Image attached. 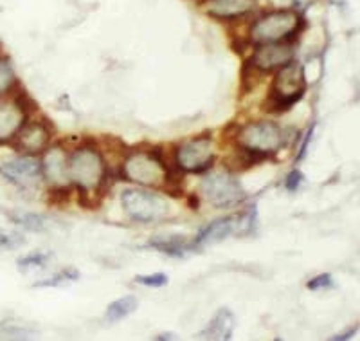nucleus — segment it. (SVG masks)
<instances>
[{
  "label": "nucleus",
  "instance_id": "obj_23",
  "mask_svg": "<svg viewBox=\"0 0 360 341\" xmlns=\"http://www.w3.org/2000/svg\"><path fill=\"white\" fill-rule=\"evenodd\" d=\"M168 275H164V273L135 276V284H141L144 285V287H164V285H168Z\"/></svg>",
  "mask_w": 360,
  "mask_h": 341
},
{
  "label": "nucleus",
  "instance_id": "obj_25",
  "mask_svg": "<svg viewBox=\"0 0 360 341\" xmlns=\"http://www.w3.org/2000/svg\"><path fill=\"white\" fill-rule=\"evenodd\" d=\"M22 242H24V239H22V237H18V235L2 233V231H0V251L13 249V247L20 246Z\"/></svg>",
  "mask_w": 360,
  "mask_h": 341
},
{
  "label": "nucleus",
  "instance_id": "obj_5",
  "mask_svg": "<svg viewBox=\"0 0 360 341\" xmlns=\"http://www.w3.org/2000/svg\"><path fill=\"white\" fill-rule=\"evenodd\" d=\"M121 179L148 188H162L166 185V165L162 150L155 147L152 152H134L124 159Z\"/></svg>",
  "mask_w": 360,
  "mask_h": 341
},
{
  "label": "nucleus",
  "instance_id": "obj_1",
  "mask_svg": "<svg viewBox=\"0 0 360 341\" xmlns=\"http://www.w3.org/2000/svg\"><path fill=\"white\" fill-rule=\"evenodd\" d=\"M107 165L96 147L76 148L67 161V177L78 190L96 192L107 181Z\"/></svg>",
  "mask_w": 360,
  "mask_h": 341
},
{
  "label": "nucleus",
  "instance_id": "obj_16",
  "mask_svg": "<svg viewBox=\"0 0 360 341\" xmlns=\"http://www.w3.org/2000/svg\"><path fill=\"white\" fill-rule=\"evenodd\" d=\"M234 327H236V318L229 309H220L209 321V325L200 333L202 340H217L227 341L233 337Z\"/></svg>",
  "mask_w": 360,
  "mask_h": 341
},
{
  "label": "nucleus",
  "instance_id": "obj_29",
  "mask_svg": "<svg viewBox=\"0 0 360 341\" xmlns=\"http://www.w3.org/2000/svg\"><path fill=\"white\" fill-rule=\"evenodd\" d=\"M155 340H173V334H160V336H157Z\"/></svg>",
  "mask_w": 360,
  "mask_h": 341
},
{
  "label": "nucleus",
  "instance_id": "obj_3",
  "mask_svg": "<svg viewBox=\"0 0 360 341\" xmlns=\"http://www.w3.org/2000/svg\"><path fill=\"white\" fill-rule=\"evenodd\" d=\"M304 27V20L295 11L283 9L272 11L259 18L250 29V40L254 44H266V42H288L294 44L301 29Z\"/></svg>",
  "mask_w": 360,
  "mask_h": 341
},
{
  "label": "nucleus",
  "instance_id": "obj_28",
  "mask_svg": "<svg viewBox=\"0 0 360 341\" xmlns=\"http://www.w3.org/2000/svg\"><path fill=\"white\" fill-rule=\"evenodd\" d=\"M355 333H356V327H355V329L348 330L346 334H340V336H333V340H349V337H352Z\"/></svg>",
  "mask_w": 360,
  "mask_h": 341
},
{
  "label": "nucleus",
  "instance_id": "obj_26",
  "mask_svg": "<svg viewBox=\"0 0 360 341\" xmlns=\"http://www.w3.org/2000/svg\"><path fill=\"white\" fill-rule=\"evenodd\" d=\"M303 182V173L299 170H292L287 175V181H285V186H287L288 192H295L299 188V185Z\"/></svg>",
  "mask_w": 360,
  "mask_h": 341
},
{
  "label": "nucleus",
  "instance_id": "obj_24",
  "mask_svg": "<svg viewBox=\"0 0 360 341\" xmlns=\"http://www.w3.org/2000/svg\"><path fill=\"white\" fill-rule=\"evenodd\" d=\"M307 287L310 289V291H321V289L333 287V278H332V275H328V273H324V275L315 276V278H311L310 282H308Z\"/></svg>",
  "mask_w": 360,
  "mask_h": 341
},
{
  "label": "nucleus",
  "instance_id": "obj_17",
  "mask_svg": "<svg viewBox=\"0 0 360 341\" xmlns=\"http://www.w3.org/2000/svg\"><path fill=\"white\" fill-rule=\"evenodd\" d=\"M148 247H153L159 253H166V255L180 259V256H184L195 246L186 237L173 235V237H157V239H152L148 242Z\"/></svg>",
  "mask_w": 360,
  "mask_h": 341
},
{
  "label": "nucleus",
  "instance_id": "obj_4",
  "mask_svg": "<svg viewBox=\"0 0 360 341\" xmlns=\"http://www.w3.org/2000/svg\"><path fill=\"white\" fill-rule=\"evenodd\" d=\"M121 204H123L124 213L134 222H141V224L166 221L173 213L169 202L152 190H124L121 195Z\"/></svg>",
  "mask_w": 360,
  "mask_h": 341
},
{
  "label": "nucleus",
  "instance_id": "obj_10",
  "mask_svg": "<svg viewBox=\"0 0 360 341\" xmlns=\"http://www.w3.org/2000/svg\"><path fill=\"white\" fill-rule=\"evenodd\" d=\"M294 44L266 42V44H258L252 58H250V63L259 73H270V70H279L294 62Z\"/></svg>",
  "mask_w": 360,
  "mask_h": 341
},
{
  "label": "nucleus",
  "instance_id": "obj_6",
  "mask_svg": "<svg viewBox=\"0 0 360 341\" xmlns=\"http://www.w3.org/2000/svg\"><path fill=\"white\" fill-rule=\"evenodd\" d=\"M200 190L205 201L220 210L242 204L247 199V192L243 190L242 182L238 181L231 172L207 173L202 179Z\"/></svg>",
  "mask_w": 360,
  "mask_h": 341
},
{
  "label": "nucleus",
  "instance_id": "obj_13",
  "mask_svg": "<svg viewBox=\"0 0 360 341\" xmlns=\"http://www.w3.org/2000/svg\"><path fill=\"white\" fill-rule=\"evenodd\" d=\"M67 161H69V157H67L65 150L62 147H51L45 152L44 163H41V172H44V177L53 186H65V182H69Z\"/></svg>",
  "mask_w": 360,
  "mask_h": 341
},
{
  "label": "nucleus",
  "instance_id": "obj_9",
  "mask_svg": "<svg viewBox=\"0 0 360 341\" xmlns=\"http://www.w3.org/2000/svg\"><path fill=\"white\" fill-rule=\"evenodd\" d=\"M175 163L182 172H207L214 163V147L211 136H198L176 148Z\"/></svg>",
  "mask_w": 360,
  "mask_h": 341
},
{
  "label": "nucleus",
  "instance_id": "obj_20",
  "mask_svg": "<svg viewBox=\"0 0 360 341\" xmlns=\"http://www.w3.org/2000/svg\"><path fill=\"white\" fill-rule=\"evenodd\" d=\"M11 221L27 231H44L45 218L37 213H9Z\"/></svg>",
  "mask_w": 360,
  "mask_h": 341
},
{
  "label": "nucleus",
  "instance_id": "obj_21",
  "mask_svg": "<svg viewBox=\"0 0 360 341\" xmlns=\"http://www.w3.org/2000/svg\"><path fill=\"white\" fill-rule=\"evenodd\" d=\"M51 253H31V255H25L22 259L17 260L18 269L20 271H29V269H37V268H45L51 260Z\"/></svg>",
  "mask_w": 360,
  "mask_h": 341
},
{
  "label": "nucleus",
  "instance_id": "obj_2",
  "mask_svg": "<svg viewBox=\"0 0 360 341\" xmlns=\"http://www.w3.org/2000/svg\"><path fill=\"white\" fill-rule=\"evenodd\" d=\"M304 91H307V80H304L303 67L295 62L288 63L276 74L269 98L265 99V111L272 114L290 111L303 98Z\"/></svg>",
  "mask_w": 360,
  "mask_h": 341
},
{
  "label": "nucleus",
  "instance_id": "obj_8",
  "mask_svg": "<svg viewBox=\"0 0 360 341\" xmlns=\"http://www.w3.org/2000/svg\"><path fill=\"white\" fill-rule=\"evenodd\" d=\"M256 222H258V211H256V208H252V210H249L243 215H236V217L217 218V221H213L205 228H202L200 233L195 239V242H193V246H209V244L220 242V240L227 239V237H231L234 233L250 235L254 231Z\"/></svg>",
  "mask_w": 360,
  "mask_h": 341
},
{
  "label": "nucleus",
  "instance_id": "obj_18",
  "mask_svg": "<svg viewBox=\"0 0 360 341\" xmlns=\"http://www.w3.org/2000/svg\"><path fill=\"white\" fill-rule=\"evenodd\" d=\"M139 307V302L137 298L131 294L123 296V298H119V300L112 302L110 305L107 307V320L108 321H119L123 320V318L130 316L131 313H135Z\"/></svg>",
  "mask_w": 360,
  "mask_h": 341
},
{
  "label": "nucleus",
  "instance_id": "obj_14",
  "mask_svg": "<svg viewBox=\"0 0 360 341\" xmlns=\"http://www.w3.org/2000/svg\"><path fill=\"white\" fill-rule=\"evenodd\" d=\"M207 15L220 20L245 17L256 8V0H207Z\"/></svg>",
  "mask_w": 360,
  "mask_h": 341
},
{
  "label": "nucleus",
  "instance_id": "obj_27",
  "mask_svg": "<svg viewBox=\"0 0 360 341\" xmlns=\"http://www.w3.org/2000/svg\"><path fill=\"white\" fill-rule=\"evenodd\" d=\"M189 208H191V210H198V197H197V195H189Z\"/></svg>",
  "mask_w": 360,
  "mask_h": 341
},
{
  "label": "nucleus",
  "instance_id": "obj_19",
  "mask_svg": "<svg viewBox=\"0 0 360 341\" xmlns=\"http://www.w3.org/2000/svg\"><path fill=\"white\" fill-rule=\"evenodd\" d=\"M78 278H79V271H76L74 268H67L63 269V271L53 275L51 278L37 282L33 287H62V285L70 284V282H76Z\"/></svg>",
  "mask_w": 360,
  "mask_h": 341
},
{
  "label": "nucleus",
  "instance_id": "obj_11",
  "mask_svg": "<svg viewBox=\"0 0 360 341\" xmlns=\"http://www.w3.org/2000/svg\"><path fill=\"white\" fill-rule=\"evenodd\" d=\"M51 137H53V128L47 125V121H34V123L22 125L20 130L13 140H17V150L29 154V156H37L44 152L45 148L49 147Z\"/></svg>",
  "mask_w": 360,
  "mask_h": 341
},
{
  "label": "nucleus",
  "instance_id": "obj_22",
  "mask_svg": "<svg viewBox=\"0 0 360 341\" xmlns=\"http://www.w3.org/2000/svg\"><path fill=\"white\" fill-rule=\"evenodd\" d=\"M15 83H17V76L13 73L11 66L6 60H0V94L11 91Z\"/></svg>",
  "mask_w": 360,
  "mask_h": 341
},
{
  "label": "nucleus",
  "instance_id": "obj_15",
  "mask_svg": "<svg viewBox=\"0 0 360 341\" xmlns=\"http://www.w3.org/2000/svg\"><path fill=\"white\" fill-rule=\"evenodd\" d=\"M25 120L27 118L15 101L0 103V143L11 141L17 136V132L20 130Z\"/></svg>",
  "mask_w": 360,
  "mask_h": 341
},
{
  "label": "nucleus",
  "instance_id": "obj_7",
  "mask_svg": "<svg viewBox=\"0 0 360 341\" xmlns=\"http://www.w3.org/2000/svg\"><path fill=\"white\" fill-rule=\"evenodd\" d=\"M287 134L274 121H256L247 125L238 134V144L245 147L254 152L272 156L285 144Z\"/></svg>",
  "mask_w": 360,
  "mask_h": 341
},
{
  "label": "nucleus",
  "instance_id": "obj_12",
  "mask_svg": "<svg viewBox=\"0 0 360 341\" xmlns=\"http://www.w3.org/2000/svg\"><path fill=\"white\" fill-rule=\"evenodd\" d=\"M0 173L18 186L33 185L40 177H44L41 163L34 156H29V154H24V156L17 157V159L4 163V165L0 166Z\"/></svg>",
  "mask_w": 360,
  "mask_h": 341
}]
</instances>
